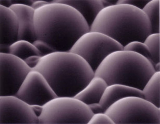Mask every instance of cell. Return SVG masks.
I'll return each mask as SVG.
<instances>
[{"mask_svg":"<svg viewBox=\"0 0 160 124\" xmlns=\"http://www.w3.org/2000/svg\"><path fill=\"white\" fill-rule=\"evenodd\" d=\"M89 107L75 97L57 96L43 106L39 124H87L92 116Z\"/></svg>","mask_w":160,"mask_h":124,"instance_id":"obj_5","label":"cell"},{"mask_svg":"<svg viewBox=\"0 0 160 124\" xmlns=\"http://www.w3.org/2000/svg\"><path fill=\"white\" fill-rule=\"evenodd\" d=\"M128 96H138L143 98V93L139 89L122 84L108 85L103 92L99 103L105 110L116 101Z\"/></svg>","mask_w":160,"mask_h":124,"instance_id":"obj_13","label":"cell"},{"mask_svg":"<svg viewBox=\"0 0 160 124\" xmlns=\"http://www.w3.org/2000/svg\"><path fill=\"white\" fill-rule=\"evenodd\" d=\"M37 39L57 51H70L78 39L90 31L82 16L72 7L51 2L34 12Z\"/></svg>","mask_w":160,"mask_h":124,"instance_id":"obj_1","label":"cell"},{"mask_svg":"<svg viewBox=\"0 0 160 124\" xmlns=\"http://www.w3.org/2000/svg\"><path fill=\"white\" fill-rule=\"evenodd\" d=\"M114 124H160V108L144 98L128 96L116 101L107 109Z\"/></svg>","mask_w":160,"mask_h":124,"instance_id":"obj_6","label":"cell"},{"mask_svg":"<svg viewBox=\"0 0 160 124\" xmlns=\"http://www.w3.org/2000/svg\"><path fill=\"white\" fill-rule=\"evenodd\" d=\"M115 124L111 117L106 113L93 114L88 124Z\"/></svg>","mask_w":160,"mask_h":124,"instance_id":"obj_21","label":"cell"},{"mask_svg":"<svg viewBox=\"0 0 160 124\" xmlns=\"http://www.w3.org/2000/svg\"><path fill=\"white\" fill-rule=\"evenodd\" d=\"M30 106H43L57 96L44 76L31 70L16 95Z\"/></svg>","mask_w":160,"mask_h":124,"instance_id":"obj_9","label":"cell"},{"mask_svg":"<svg viewBox=\"0 0 160 124\" xmlns=\"http://www.w3.org/2000/svg\"><path fill=\"white\" fill-rule=\"evenodd\" d=\"M160 34H150L143 41L149 49L154 65L160 63Z\"/></svg>","mask_w":160,"mask_h":124,"instance_id":"obj_19","label":"cell"},{"mask_svg":"<svg viewBox=\"0 0 160 124\" xmlns=\"http://www.w3.org/2000/svg\"><path fill=\"white\" fill-rule=\"evenodd\" d=\"M160 72H155L149 79L142 90L143 98L158 108L160 107Z\"/></svg>","mask_w":160,"mask_h":124,"instance_id":"obj_16","label":"cell"},{"mask_svg":"<svg viewBox=\"0 0 160 124\" xmlns=\"http://www.w3.org/2000/svg\"><path fill=\"white\" fill-rule=\"evenodd\" d=\"M108 84L101 77L94 76L88 84L75 96L87 105L99 103Z\"/></svg>","mask_w":160,"mask_h":124,"instance_id":"obj_15","label":"cell"},{"mask_svg":"<svg viewBox=\"0 0 160 124\" xmlns=\"http://www.w3.org/2000/svg\"><path fill=\"white\" fill-rule=\"evenodd\" d=\"M9 53L25 61L33 55L42 57L39 50L33 43L25 40H18L9 47Z\"/></svg>","mask_w":160,"mask_h":124,"instance_id":"obj_17","label":"cell"},{"mask_svg":"<svg viewBox=\"0 0 160 124\" xmlns=\"http://www.w3.org/2000/svg\"><path fill=\"white\" fill-rule=\"evenodd\" d=\"M11 9L17 16L19 25L18 39L33 43L37 39L34 26V10L31 6L13 3Z\"/></svg>","mask_w":160,"mask_h":124,"instance_id":"obj_12","label":"cell"},{"mask_svg":"<svg viewBox=\"0 0 160 124\" xmlns=\"http://www.w3.org/2000/svg\"><path fill=\"white\" fill-rule=\"evenodd\" d=\"M123 50L131 51L139 54L146 57L147 59H148L154 66V63L153 62L149 49L143 42L138 41H132L126 44L124 47H123Z\"/></svg>","mask_w":160,"mask_h":124,"instance_id":"obj_20","label":"cell"},{"mask_svg":"<svg viewBox=\"0 0 160 124\" xmlns=\"http://www.w3.org/2000/svg\"><path fill=\"white\" fill-rule=\"evenodd\" d=\"M0 96H16L31 69L23 60L9 53H0Z\"/></svg>","mask_w":160,"mask_h":124,"instance_id":"obj_8","label":"cell"},{"mask_svg":"<svg viewBox=\"0 0 160 124\" xmlns=\"http://www.w3.org/2000/svg\"><path fill=\"white\" fill-rule=\"evenodd\" d=\"M50 2L44 1H34L31 5V6L36 11L37 9H39L42 6L48 4Z\"/></svg>","mask_w":160,"mask_h":124,"instance_id":"obj_26","label":"cell"},{"mask_svg":"<svg viewBox=\"0 0 160 124\" xmlns=\"http://www.w3.org/2000/svg\"><path fill=\"white\" fill-rule=\"evenodd\" d=\"M154 72L153 65L148 59L123 49L109 54L95 71L94 76L102 78L108 85L122 84L142 90Z\"/></svg>","mask_w":160,"mask_h":124,"instance_id":"obj_4","label":"cell"},{"mask_svg":"<svg viewBox=\"0 0 160 124\" xmlns=\"http://www.w3.org/2000/svg\"><path fill=\"white\" fill-rule=\"evenodd\" d=\"M32 70L44 76L57 96H75L94 76L89 64L70 51H57L42 56Z\"/></svg>","mask_w":160,"mask_h":124,"instance_id":"obj_2","label":"cell"},{"mask_svg":"<svg viewBox=\"0 0 160 124\" xmlns=\"http://www.w3.org/2000/svg\"><path fill=\"white\" fill-rule=\"evenodd\" d=\"M31 106L32 107L34 112L36 114V115H37L38 117H39L43 109V106H39V105H34V106Z\"/></svg>","mask_w":160,"mask_h":124,"instance_id":"obj_27","label":"cell"},{"mask_svg":"<svg viewBox=\"0 0 160 124\" xmlns=\"http://www.w3.org/2000/svg\"><path fill=\"white\" fill-rule=\"evenodd\" d=\"M1 10V52L9 53L11 44L18 39L19 25L15 12L11 8L0 5Z\"/></svg>","mask_w":160,"mask_h":124,"instance_id":"obj_11","label":"cell"},{"mask_svg":"<svg viewBox=\"0 0 160 124\" xmlns=\"http://www.w3.org/2000/svg\"><path fill=\"white\" fill-rule=\"evenodd\" d=\"M33 44L39 50L41 54L42 57L54 52V50L52 49V48L51 47L49 44H48L47 43L42 40L37 39Z\"/></svg>","mask_w":160,"mask_h":124,"instance_id":"obj_22","label":"cell"},{"mask_svg":"<svg viewBox=\"0 0 160 124\" xmlns=\"http://www.w3.org/2000/svg\"><path fill=\"white\" fill-rule=\"evenodd\" d=\"M124 47L132 41L143 42L151 34V25L142 9L125 4L103 8L90 27Z\"/></svg>","mask_w":160,"mask_h":124,"instance_id":"obj_3","label":"cell"},{"mask_svg":"<svg viewBox=\"0 0 160 124\" xmlns=\"http://www.w3.org/2000/svg\"><path fill=\"white\" fill-rule=\"evenodd\" d=\"M41 57L39 55H33L27 58L24 61L26 63L28 66H29L31 70H32L37 65L39 62L40 61Z\"/></svg>","mask_w":160,"mask_h":124,"instance_id":"obj_24","label":"cell"},{"mask_svg":"<svg viewBox=\"0 0 160 124\" xmlns=\"http://www.w3.org/2000/svg\"><path fill=\"white\" fill-rule=\"evenodd\" d=\"M0 3H1L0 5L8 8L11 7V6L13 4L12 2L11 1H1Z\"/></svg>","mask_w":160,"mask_h":124,"instance_id":"obj_28","label":"cell"},{"mask_svg":"<svg viewBox=\"0 0 160 124\" xmlns=\"http://www.w3.org/2000/svg\"><path fill=\"white\" fill-rule=\"evenodd\" d=\"M149 1H132V0H119L117 4H125L130 5L142 10L145 5Z\"/></svg>","mask_w":160,"mask_h":124,"instance_id":"obj_23","label":"cell"},{"mask_svg":"<svg viewBox=\"0 0 160 124\" xmlns=\"http://www.w3.org/2000/svg\"><path fill=\"white\" fill-rule=\"evenodd\" d=\"M93 114L105 113V110L99 103H94L88 105Z\"/></svg>","mask_w":160,"mask_h":124,"instance_id":"obj_25","label":"cell"},{"mask_svg":"<svg viewBox=\"0 0 160 124\" xmlns=\"http://www.w3.org/2000/svg\"><path fill=\"white\" fill-rule=\"evenodd\" d=\"M155 72H160V63H156L154 65Z\"/></svg>","mask_w":160,"mask_h":124,"instance_id":"obj_29","label":"cell"},{"mask_svg":"<svg viewBox=\"0 0 160 124\" xmlns=\"http://www.w3.org/2000/svg\"><path fill=\"white\" fill-rule=\"evenodd\" d=\"M123 49L121 44L109 36L99 32L89 31L78 39L70 51L81 57L95 72L109 54Z\"/></svg>","mask_w":160,"mask_h":124,"instance_id":"obj_7","label":"cell"},{"mask_svg":"<svg viewBox=\"0 0 160 124\" xmlns=\"http://www.w3.org/2000/svg\"><path fill=\"white\" fill-rule=\"evenodd\" d=\"M0 124H39L32 106L16 96H0Z\"/></svg>","mask_w":160,"mask_h":124,"instance_id":"obj_10","label":"cell"},{"mask_svg":"<svg viewBox=\"0 0 160 124\" xmlns=\"http://www.w3.org/2000/svg\"><path fill=\"white\" fill-rule=\"evenodd\" d=\"M54 1L68 5L74 8L82 16L89 28L100 11L104 8L102 0H57Z\"/></svg>","mask_w":160,"mask_h":124,"instance_id":"obj_14","label":"cell"},{"mask_svg":"<svg viewBox=\"0 0 160 124\" xmlns=\"http://www.w3.org/2000/svg\"><path fill=\"white\" fill-rule=\"evenodd\" d=\"M160 0L149 1L142 11L151 25V34H160Z\"/></svg>","mask_w":160,"mask_h":124,"instance_id":"obj_18","label":"cell"}]
</instances>
